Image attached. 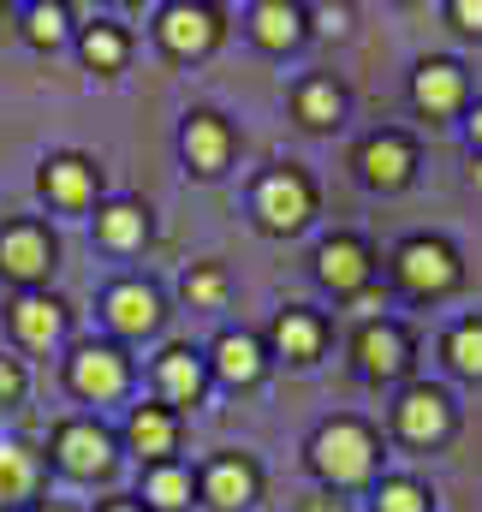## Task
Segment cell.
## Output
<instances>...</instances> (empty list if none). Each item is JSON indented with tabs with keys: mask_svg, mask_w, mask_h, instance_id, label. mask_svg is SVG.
I'll return each mask as SVG.
<instances>
[{
	"mask_svg": "<svg viewBox=\"0 0 482 512\" xmlns=\"http://www.w3.org/2000/svg\"><path fill=\"white\" fill-rule=\"evenodd\" d=\"M358 364H363V376H399L405 364H411V340L393 328V322H363V334H358Z\"/></svg>",
	"mask_w": 482,
	"mask_h": 512,
	"instance_id": "cell-11",
	"label": "cell"
},
{
	"mask_svg": "<svg viewBox=\"0 0 482 512\" xmlns=\"http://www.w3.org/2000/svg\"><path fill=\"white\" fill-rule=\"evenodd\" d=\"M316 30H334V36H340V30H346V6H334V12H316Z\"/></svg>",
	"mask_w": 482,
	"mask_h": 512,
	"instance_id": "cell-34",
	"label": "cell"
},
{
	"mask_svg": "<svg viewBox=\"0 0 482 512\" xmlns=\"http://www.w3.org/2000/svg\"><path fill=\"white\" fill-rule=\"evenodd\" d=\"M54 459L72 471V477H102L114 465V435L96 429V423H60L54 435Z\"/></svg>",
	"mask_w": 482,
	"mask_h": 512,
	"instance_id": "cell-5",
	"label": "cell"
},
{
	"mask_svg": "<svg viewBox=\"0 0 482 512\" xmlns=\"http://www.w3.org/2000/svg\"><path fill=\"white\" fill-rule=\"evenodd\" d=\"M310 465H316L334 489L363 483V477L375 471V435H369L363 423H352V417H334V423L316 429V441H310Z\"/></svg>",
	"mask_w": 482,
	"mask_h": 512,
	"instance_id": "cell-1",
	"label": "cell"
},
{
	"mask_svg": "<svg viewBox=\"0 0 482 512\" xmlns=\"http://www.w3.org/2000/svg\"><path fill=\"white\" fill-rule=\"evenodd\" d=\"M155 30H161L167 54L191 60V54H209V48H215V36H221V18H215L209 6H167Z\"/></svg>",
	"mask_w": 482,
	"mask_h": 512,
	"instance_id": "cell-6",
	"label": "cell"
},
{
	"mask_svg": "<svg viewBox=\"0 0 482 512\" xmlns=\"http://www.w3.org/2000/svg\"><path fill=\"white\" fill-rule=\"evenodd\" d=\"M18 393H24V370H18L12 358H0V405H12Z\"/></svg>",
	"mask_w": 482,
	"mask_h": 512,
	"instance_id": "cell-33",
	"label": "cell"
},
{
	"mask_svg": "<svg viewBox=\"0 0 482 512\" xmlns=\"http://www.w3.org/2000/svg\"><path fill=\"white\" fill-rule=\"evenodd\" d=\"M411 102H417L429 120L459 114V102H465V72H459L453 60H423L417 78H411Z\"/></svg>",
	"mask_w": 482,
	"mask_h": 512,
	"instance_id": "cell-8",
	"label": "cell"
},
{
	"mask_svg": "<svg viewBox=\"0 0 482 512\" xmlns=\"http://www.w3.org/2000/svg\"><path fill=\"white\" fill-rule=\"evenodd\" d=\"M42 191H48V203H60V209H84V203L96 197V167H90L84 155H54L48 173H42Z\"/></svg>",
	"mask_w": 482,
	"mask_h": 512,
	"instance_id": "cell-13",
	"label": "cell"
},
{
	"mask_svg": "<svg viewBox=\"0 0 482 512\" xmlns=\"http://www.w3.org/2000/svg\"><path fill=\"white\" fill-rule=\"evenodd\" d=\"M108 322H114L120 334H155V322H161V298H155L143 280H120V286L108 292Z\"/></svg>",
	"mask_w": 482,
	"mask_h": 512,
	"instance_id": "cell-15",
	"label": "cell"
},
{
	"mask_svg": "<svg viewBox=\"0 0 482 512\" xmlns=\"http://www.w3.org/2000/svg\"><path fill=\"white\" fill-rule=\"evenodd\" d=\"M316 274H322L334 292H352V298H358L363 286H369V251H363L358 239H328V245L316 251Z\"/></svg>",
	"mask_w": 482,
	"mask_h": 512,
	"instance_id": "cell-12",
	"label": "cell"
},
{
	"mask_svg": "<svg viewBox=\"0 0 482 512\" xmlns=\"http://www.w3.org/2000/svg\"><path fill=\"white\" fill-rule=\"evenodd\" d=\"M155 387H161V399H173V405H197V399H203V358H197L191 346L161 352V364H155Z\"/></svg>",
	"mask_w": 482,
	"mask_h": 512,
	"instance_id": "cell-16",
	"label": "cell"
},
{
	"mask_svg": "<svg viewBox=\"0 0 482 512\" xmlns=\"http://www.w3.org/2000/svg\"><path fill=\"white\" fill-rule=\"evenodd\" d=\"M66 36V12L60 6H30V42L36 48H54Z\"/></svg>",
	"mask_w": 482,
	"mask_h": 512,
	"instance_id": "cell-30",
	"label": "cell"
},
{
	"mask_svg": "<svg viewBox=\"0 0 482 512\" xmlns=\"http://www.w3.org/2000/svg\"><path fill=\"white\" fill-rule=\"evenodd\" d=\"M227 155H233L227 120H215V114H191V120H185V161H191L197 173H221Z\"/></svg>",
	"mask_w": 482,
	"mask_h": 512,
	"instance_id": "cell-14",
	"label": "cell"
},
{
	"mask_svg": "<svg viewBox=\"0 0 482 512\" xmlns=\"http://www.w3.org/2000/svg\"><path fill=\"white\" fill-rule=\"evenodd\" d=\"M125 435H131V447L143 453V459H167L173 453V441H179V423H173V411L167 405H137L131 411V423H125Z\"/></svg>",
	"mask_w": 482,
	"mask_h": 512,
	"instance_id": "cell-19",
	"label": "cell"
},
{
	"mask_svg": "<svg viewBox=\"0 0 482 512\" xmlns=\"http://www.w3.org/2000/svg\"><path fill=\"white\" fill-rule=\"evenodd\" d=\"M340 114H346V96H340L328 78H310V84L298 90V120H304V126H334Z\"/></svg>",
	"mask_w": 482,
	"mask_h": 512,
	"instance_id": "cell-24",
	"label": "cell"
},
{
	"mask_svg": "<svg viewBox=\"0 0 482 512\" xmlns=\"http://www.w3.org/2000/svg\"><path fill=\"white\" fill-rule=\"evenodd\" d=\"M203 495H209V507L239 512V507H250V495H256V471H250L244 459H215L209 477H203Z\"/></svg>",
	"mask_w": 482,
	"mask_h": 512,
	"instance_id": "cell-20",
	"label": "cell"
},
{
	"mask_svg": "<svg viewBox=\"0 0 482 512\" xmlns=\"http://www.w3.org/2000/svg\"><path fill=\"white\" fill-rule=\"evenodd\" d=\"M143 233H149V215H143L137 203H108V209L96 215V239H102L108 251H131V245H143Z\"/></svg>",
	"mask_w": 482,
	"mask_h": 512,
	"instance_id": "cell-23",
	"label": "cell"
},
{
	"mask_svg": "<svg viewBox=\"0 0 482 512\" xmlns=\"http://www.w3.org/2000/svg\"><path fill=\"white\" fill-rule=\"evenodd\" d=\"M310 209H316V197H310L304 173H292V167H280V173H268V179L256 185V215H262V227H274V233H298V227L310 221Z\"/></svg>",
	"mask_w": 482,
	"mask_h": 512,
	"instance_id": "cell-2",
	"label": "cell"
},
{
	"mask_svg": "<svg viewBox=\"0 0 482 512\" xmlns=\"http://www.w3.org/2000/svg\"><path fill=\"white\" fill-rule=\"evenodd\" d=\"M36 512H66V507H36Z\"/></svg>",
	"mask_w": 482,
	"mask_h": 512,
	"instance_id": "cell-38",
	"label": "cell"
},
{
	"mask_svg": "<svg viewBox=\"0 0 482 512\" xmlns=\"http://www.w3.org/2000/svg\"><path fill=\"white\" fill-rule=\"evenodd\" d=\"M447 12H453V24H459V30H471V36H482V0H453Z\"/></svg>",
	"mask_w": 482,
	"mask_h": 512,
	"instance_id": "cell-32",
	"label": "cell"
},
{
	"mask_svg": "<svg viewBox=\"0 0 482 512\" xmlns=\"http://www.w3.org/2000/svg\"><path fill=\"white\" fill-rule=\"evenodd\" d=\"M477 185H482V167H477Z\"/></svg>",
	"mask_w": 482,
	"mask_h": 512,
	"instance_id": "cell-39",
	"label": "cell"
},
{
	"mask_svg": "<svg viewBox=\"0 0 482 512\" xmlns=\"http://www.w3.org/2000/svg\"><path fill=\"white\" fill-rule=\"evenodd\" d=\"M60 328H66V310H60L54 298L24 292V298L12 304V334H18L24 346H54V340H60Z\"/></svg>",
	"mask_w": 482,
	"mask_h": 512,
	"instance_id": "cell-18",
	"label": "cell"
},
{
	"mask_svg": "<svg viewBox=\"0 0 482 512\" xmlns=\"http://www.w3.org/2000/svg\"><path fill=\"white\" fill-rule=\"evenodd\" d=\"M358 167L369 185H381V191H393V185H405L411 179V167H417V149L399 137V131H381V137H369L358 149Z\"/></svg>",
	"mask_w": 482,
	"mask_h": 512,
	"instance_id": "cell-10",
	"label": "cell"
},
{
	"mask_svg": "<svg viewBox=\"0 0 482 512\" xmlns=\"http://www.w3.org/2000/svg\"><path fill=\"white\" fill-rule=\"evenodd\" d=\"M471 143H477V149H482V108H477V114H471Z\"/></svg>",
	"mask_w": 482,
	"mask_h": 512,
	"instance_id": "cell-35",
	"label": "cell"
},
{
	"mask_svg": "<svg viewBox=\"0 0 482 512\" xmlns=\"http://www.w3.org/2000/svg\"><path fill=\"white\" fill-rule=\"evenodd\" d=\"M322 340H328L322 316H310V310H280V316H274V352H280V358L310 364V358L322 352Z\"/></svg>",
	"mask_w": 482,
	"mask_h": 512,
	"instance_id": "cell-17",
	"label": "cell"
},
{
	"mask_svg": "<svg viewBox=\"0 0 482 512\" xmlns=\"http://www.w3.org/2000/svg\"><path fill=\"white\" fill-rule=\"evenodd\" d=\"M84 60H90L96 72H120L125 66V30L120 24H90V30H84Z\"/></svg>",
	"mask_w": 482,
	"mask_h": 512,
	"instance_id": "cell-26",
	"label": "cell"
},
{
	"mask_svg": "<svg viewBox=\"0 0 482 512\" xmlns=\"http://www.w3.org/2000/svg\"><path fill=\"white\" fill-rule=\"evenodd\" d=\"M215 370L233 387H250L262 376V346H256L250 334H221V340H215Z\"/></svg>",
	"mask_w": 482,
	"mask_h": 512,
	"instance_id": "cell-22",
	"label": "cell"
},
{
	"mask_svg": "<svg viewBox=\"0 0 482 512\" xmlns=\"http://www.w3.org/2000/svg\"><path fill=\"white\" fill-rule=\"evenodd\" d=\"M393 423H399V435L411 447H435L453 429V405H447L441 387H405V399L393 405Z\"/></svg>",
	"mask_w": 482,
	"mask_h": 512,
	"instance_id": "cell-3",
	"label": "cell"
},
{
	"mask_svg": "<svg viewBox=\"0 0 482 512\" xmlns=\"http://www.w3.org/2000/svg\"><path fill=\"white\" fill-rule=\"evenodd\" d=\"M72 387L84 393V399H120L125 393V358L114 346H78L72 352Z\"/></svg>",
	"mask_w": 482,
	"mask_h": 512,
	"instance_id": "cell-9",
	"label": "cell"
},
{
	"mask_svg": "<svg viewBox=\"0 0 482 512\" xmlns=\"http://www.w3.org/2000/svg\"><path fill=\"white\" fill-rule=\"evenodd\" d=\"M221 292H227L221 268H191V274H185V298H191V304H221Z\"/></svg>",
	"mask_w": 482,
	"mask_h": 512,
	"instance_id": "cell-31",
	"label": "cell"
},
{
	"mask_svg": "<svg viewBox=\"0 0 482 512\" xmlns=\"http://www.w3.org/2000/svg\"><path fill=\"white\" fill-rule=\"evenodd\" d=\"M447 364H453L459 376L482 382V322H459V328L447 334Z\"/></svg>",
	"mask_w": 482,
	"mask_h": 512,
	"instance_id": "cell-28",
	"label": "cell"
},
{
	"mask_svg": "<svg viewBox=\"0 0 482 512\" xmlns=\"http://www.w3.org/2000/svg\"><path fill=\"white\" fill-rule=\"evenodd\" d=\"M108 512H137V507H131V501H114V507H108Z\"/></svg>",
	"mask_w": 482,
	"mask_h": 512,
	"instance_id": "cell-37",
	"label": "cell"
},
{
	"mask_svg": "<svg viewBox=\"0 0 482 512\" xmlns=\"http://www.w3.org/2000/svg\"><path fill=\"white\" fill-rule=\"evenodd\" d=\"M304 512H340V507H328V501H310V507H304Z\"/></svg>",
	"mask_w": 482,
	"mask_h": 512,
	"instance_id": "cell-36",
	"label": "cell"
},
{
	"mask_svg": "<svg viewBox=\"0 0 482 512\" xmlns=\"http://www.w3.org/2000/svg\"><path fill=\"white\" fill-rule=\"evenodd\" d=\"M30 489H36V459H30L18 441H6V447H0V507L18 501V495H30Z\"/></svg>",
	"mask_w": 482,
	"mask_h": 512,
	"instance_id": "cell-25",
	"label": "cell"
},
{
	"mask_svg": "<svg viewBox=\"0 0 482 512\" xmlns=\"http://www.w3.org/2000/svg\"><path fill=\"white\" fill-rule=\"evenodd\" d=\"M399 280L417 298H435V292L459 286V256H453V245H441V239H411L399 251Z\"/></svg>",
	"mask_w": 482,
	"mask_h": 512,
	"instance_id": "cell-4",
	"label": "cell"
},
{
	"mask_svg": "<svg viewBox=\"0 0 482 512\" xmlns=\"http://www.w3.org/2000/svg\"><path fill=\"white\" fill-rule=\"evenodd\" d=\"M250 30L262 48H292L304 36V6H286V0H256L250 6Z\"/></svg>",
	"mask_w": 482,
	"mask_h": 512,
	"instance_id": "cell-21",
	"label": "cell"
},
{
	"mask_svg": "<svg viewBox=\"0 0 482 512\" xmlns=\"http://www.w3.org/2000/svg\"><path fill=\"white\" fill-rule=\"evenodd\" d=\"M375 512H429V495H423L411 477H393V483H381Z\"/></svg>",
	"mask_w": 482,
	"mask_h": 512,
	"instance_id": "cell-29",
	"label": "cell"
},
{
	"mask_svg": "<svg viewBox=\"0 0 482 512\" xmlns=\"http://www.w3.org/2000/svg\"><path fill=\"white\" fill-rule=\"evenodd\" d=\"M48 268H54V239H48L42 227L18 221V227L0 233V274H12V280H42Z\"/></svg>",
	"mask_w": 482,
	"mask_h": 512,
	"instance_id": "cell-7",
	"label": "cell"
},
{
	"mask_svg": "<svg viewBox=\"0 0 482 512\" xmlns=\"http://www.w3.org/2000/svg\"><path fill=\"white\" fill-rule=\"evenodd\" d=\"M143 495H149L161 512H179L185 501H191V471H179V465H155L149 483H143Z\"/></svg>",
	"mask_w": 482,
	"mask_h": 512,
	"instance_id": "cell-27",
	"label": "cell"
}]
</instances>
